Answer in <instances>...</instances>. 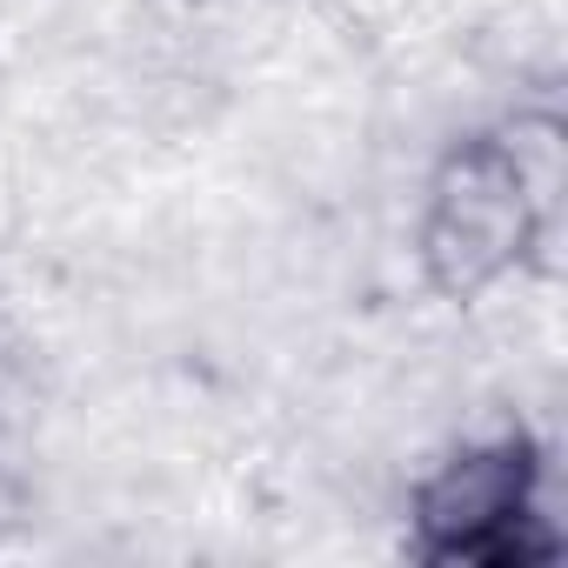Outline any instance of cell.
<instances>
[{
	"instance_id": "2",
	"label": "cell",
	"mask_w": 568,
	"mask_h": 568,
	"mask_svg": "<svg viewBox=\"0 0 568 568\" xmlns=\"http://www.w3.org/2000/svg\"><path fill=\"white\" fill-rule=\"evenodd\" d=\"M408 555L428 568H515L548 561L541 528V448L528 428L455 448L408 501Z\"/></svg>"
},
{
	"instance_id": "1",
	"label": "cell",
	"mask_w": 568,
	"mask_h": 568,
	"mask_svg": "<svg viewBox=\"0 0 568 568\" xmlns=\"http://www.w3.org/2000/svg\"><path fill=\"white\" fill-rule=\"evenodd\" d=\"M555 148H561V128L541 114L515 128H475L435 161L415 254L442 302L468 308L535 261L555 214V181H561Z\"/></svg>"
}]
</instances>
